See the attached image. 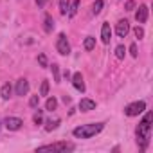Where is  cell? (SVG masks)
Masks as SVG:
<instances>
[{"instance_id": "7402d4cb", "label": "cell", "mask_w": 153, "mask_h": 153, "mask_svg": "<svg viewBox=\"0 0 153 153\" xmlns=\"http://www.w3.org/2000/svg\"><path fill=\"white\" fill-rule=\"evenodd\" d=\"M33 121H34V124H42V123H43V112H42V110H38V112L34 114Z\"/></svg>"}, {"instance_id": "52a82bcc", "label": "cell", "mask_w": 153, "mask_h": 153, "mask_svg": "<svg viewBox=\"0 0 153 153\" xmlns=\"http://www.w3.org/2000/svg\"><path fill=\"white\" fill-rule=\"evenodd\" d=\"M128 33H130V24H128V20H119V22L115 24V34H117L119 38H126Z\"/></svg>"}, {"instance_id": "83f0119b", "label": "cell", "mask_w": 153, "mask_h": 153, "mask_svg": "<svg viewBox=\"0 0 153 153\" xmlns=\"http://www.w3.org/2000/svg\"><path fill=\"white\" fill-rule=\"evenodd\" d=\"M130 54H131L133 58H137V54H139V52H137V45H135V43H131V45H130Z\"/></svg>"}, {"instance_id": "44dd1931", "label": "cell", "mask_w": 153, "mask_h": 153, "mask_svg": "<svg viewBox=\"0 0 153 153\" xmlns=\"http://www.w3.org/2000/svg\"><path fill=\"white\" fill-rule=\"evenodd\" d=\"M56 106H58V101H56L54 97H49V99H47V103H45V108L52 112V110H56Z\"/></svg>"}, {"instance_id": "7c38bea8", "label": "cell", "mask_w": 153, "mask_h": 153, "mask_svg": "<svg viewBox=\"0 0 153 153\" xmlns=\"http://www.w3.org/2000/svg\"><path fill=\"white\" fill-rule=\"evenodd\" d=\"M96 108V101H92V99H81L79 101V110L81 112H90V110H94Z\"/></svg>"}, {"instance_id": "3957f363", "label": "cell", "mask_w": 153, "mask_h": 153, "mask_svg": "<svg viewBox=\"0 0 153 153\" xmlns=\"http://www.w3.org/2000/svg\"><path fill=\"white\" fill-rule=\"evenodd\" d=\"M72 149H74V144L70 142H54V144H45L38 148V151H72Z\"/></svg>"}, {"instance_id": "7a4b0ae2", "label": "cell", "mask_w": 153, "mask_h": 153, "mask_svg": "<svg viewBox=\"0 0 153 153\" xmlns=\"http://www.w3.org/2000/svg\"><path fill=\"white\" fill-rule=\"evenodd\" d=\"M105 128V123H90V124H81L78 128H74V137L76 139H92Z\"/></svg>"}, {"instance_id": "f1b7e54d", "label": "cell", "mask_w": 153, "mask_h": 153, "mask_svg": "<svg viewBox=\"0 0 153 153\" xmlns=\"http://www.w3.org/2000/svg\"><path fill=\"white\" fill-rule=\"evenodd\" d=\"M124 7H126V11H131V9L135 7V2H131V0H130V2H126V6H124Z\"/></svg>"}, {"instance_id": "5b68a950", "label": "cell", "mask_w": 153, "mask_h": 153, "mask_svg": "<svg viewBox=\"0 0 153 153\" xmlns=\"http://www.w3.org/2000/svg\"><path fill=\"white\" fill-rule=\"evenodd\" d=\"M144 110H146V103H144V101H135V103H131V105H128V106L124 108V114H126L128 117H135V115L142 114Z\"/></svg>"}, {"instance_id": "8992f818", "label": "cell", "mask_w": 153, "mask_h": 153, "mask_svg": "<svg viewBox=\"0 0 153 153\" xmlns=\"http://www.w3.org/2000/svg\"><path fill=\"white\" fill-rule=\"evenodd\" d=\"M22 124H24V121H22L20 117H6V119H4V126H6L9 131H18V130L22 128Z\"/></svg>"}, {"instance_id": "ac0fdd59", "label": "cell", "mask_w": 153, "mask_h": 153, "mask_svg": "<svg viewBox=\"0 0 153 153\" xmlns=\"http://www.w3.org/2000/svg\"><path fill=\"white\" fill-rule=\"evenodd\" d=\"M78 9H79V0H74V2H72V6L68 7V16H76Z\"/></svg>"}, {"instance_id": "6da1fadb", "label": "cell", "mask_w": 153, "mask_h": 153, "mask_svg": "<svg viewBox=\"0 0 153 153\" xmlns=\"http://www.w3.org/2000/svg\"><path fill=\"white\" fill-rule=\"evenodd\" d=\"M151 112H148L146 115H144V119L139 123V126H137V144H139V149H146L148 148V144H149V137H151Z\"/></svg>"}, {"instance_id": "277c9868", "label": "cell", "mask_w": 153, "mask_h": 153, "mask_svg": "<svg viewBox=\"0 0 153 153\" xmlns=\"http://www.w3.org/2000/svg\"><path fill=\"white\" fill-rule=\"evenodd\" d=\"M56 51H58L61 56L70 54V43H68V40H67V36H65L63 33L58 34V40H56Z\"/></svg>"}, {"instance_id": "ffe728a7", "label": "cell", "mask_w": 153, "mask_h": 153, "mask_svg": "<svg viewBox=\"0 0 153 153\" xmlns=\"http://www.w3.org/2000/svg\"><path fill=\"white\" fill-rule=\"evenodd\" d=\"M124 54H126L124 45H117V47H115V58H117V59H123V58H124Z\"/></svg>"}, {"instance_id": "e0dca14e", "label": "cell", "mask_w": 153, "mask_h": 153, "mask_svg": "<svg viewBox=\"0 0 153 153\" xmlns=\"http://www.w3.org/2000/svg\"><path fill=\"white\" fill-rule=\"evenodd\" d=\"M103 4H105V0H96L94 6H92V13H94V15H99L101 9H103Z\"/></svg>"}, {"instance_id": "8fae6325", "label": "cell", "mask_w": 153, "mask_h": 153, "mask_svg": "<svg viewBox=\"0 0 153 153\" xmlns=\"http://www.w3.org/2000/svg\"><path fill=\"white\" fill-rule=\"evenodd\" d=\"M101 40H103V43H110V40H112L110 24H103V27H101Z\"/></svg>"}, {"instance_id": "2e32d148", "label": "cell", "mask_w": 153, "mask_h": 153, "mask_svg": "<svg viewBox=\"0 0 153 153\" xmlns=\"http://www.w3.org/2000/svg\"><path fill=\"white\" fill-rule=\"evenodd\" d=\"M58 124H59V119H54V121L51 119V121H47V123H45V130H47V131H52V130H56V128H58Z\"/></svg>"}, {"instance_id": "30bf717a", "label": "cell", "mask_w": 153, "mask_h": 153, "mask_svg": "<svg viewBox=\"0 0 153 153\" xmlns=\"http://www.w3.org/2000/svg\"><path fill=\"white\" fill-rule=\"evenodd\" d=\"M72 85L76 87V90L85 92V83H83V76H81V72H76V74L72 76Z\"/></svg>"}, {"instance_id": "4fadbf2b", "label": "cell", "mask_w": 153, "mask_h": 153, "mask_svg": "<svg viewBox=\"0 0 153 153\" xmlns=\"http://www.w3.org/2000/svg\"><path fill=\"white\" fill-rule=\"evenodd\" d=\"M43 29H45V33H52V29H54V20H52V16L51 15H45L43 16Z\"/></svg>"}, {"instance_id": "d6986e66", "label": "cell", "mask_w": 153, "mask_h": 153, "mask_svg": "<svg viewBox=\"0 0 153 153\" xmlns=\"http://www.w3.org/2000/svg\"><path fill=\"white\" fill-rule=\"evenodd\" d=\"M94 47H96V38L87 36V38H85V49H87V51H92Z\"/></svg>"}, {"instance_id": "4316f807", "label": "cell", "mask_w": 153, "mask_h": 153, "mask_svg": "<svg viewBox=\"0 0 153 153\" xmlns=\"http://www.w3.org/2000/svg\"><path fill=\"white\" fill-rule=\"evenodd\" d=\"M38 103H40V96H33V97L29 99V106H33V108H36Z\"/></svg>"}, {"instance_id": "603a6c76", "label": "cell", "mask_w": 153, "mask_h": 153, "mask_svg": "<svg viewBox=\"0 0 153 153\" xmlns=\"http://www.w3.org/2000/svg\"><path fill=\"white\" fill-rule=\"evenodd\" d=\"M52 76H54V81L59 83V67L56 63H52Z\"/></svg>"}, {"instance_id": "cb8c5ba5", "label": "cell", "mask_w": 153, "mask_h": 153, "mask_svg": "<svg viewBox=\"0 0 153 153\" xmlns=\"http://www.w3.org/2000/svg\"><path fill=\"white\" fill-rule=\"evenodd\" d=\"M38 63H40V67L47 68V67H49V65H47V56H45V54H38Z\"/></svg>"}, {"instance_id": "ba28073f", "label": "cell", "mask_w": 153, "mask_h": 153, "mask_svg": "<svg viewBox=\"0 0 153 153\" xmlns=\"http://www.w3.org/2000/svg\"><path fill=\"white\" fill-rule=\"evenodd\" d=\"M148 13H149L148 6H139V9H137V13H135V20H137L139 24H146V20H148Z\"/></svg>"}, {"instance_id": "9a60e30c", "label": "cell", "mask_w": 153, "mask_h": 153, "mask_svg": "<svg viewBox=\"0 0 153 153\" xmlns=\"http://www.w3.org/2000/svg\"><path fill=\"white\" fill-rule=\"evenodd\" d=\"M68 7H70V0H59V13L61 15H68Z\"/></svg>"}, {"instance_id": "484cf974", "label": "cell", "mask_w": 153, "mask_h": 153, "mask_svg": "<svg viewBox=\"0 0 153 153\" xmlns=\"http://www.w3.org/2000/svg\"><path fill=\"white\" fill-rule=\"evenodd\" d=\"M133 33H135V36H137L139 40H140V38H144V29H142L140 25H137V27L133 29Z\"/></svg>"}, {"instance_id": "d4e9b609", "label": "cell", "mask_w": 153, "mask_h": 153, "mask_svg": "<svg viewBox=\"0 0 153 153\" xmlns=\"http://www.w3.org/2000/svg\"><path fill=\"white\" fill-rule=\"evenodd\" d=\"M40 94H42V96H47V94H49V81H47V79H45V81H42Z\"/></svg>"}, {"instance_id": "4dcf8cb0", "label": "cell", "mask_w": 153, "mask_h": 153, "mask_svg": "<svg viewBox=\"0 0 153 153\" xmlns=\"http://www.w3.org/2000/svg\"><path fill=\"white\" fill-rule=\"evenodd\" d=\"M0 128H2V121H0Z\"/></svg>"}, {"instance_id": "9c48e42d", "label": "cell", "mask_w": 153, "mask_h": 153, "mask_svg": "<svg viewBox=\"0 0 153 153\" xmlns=\"http://www.w3.org/2000/svg\"><path fill=\"white\" fill-rule=\"evenodd\" d=\"M15 92H16V96H25L27 92H29V83H27V79H18L16 81V88H15Z\"/></svg>"}, {"instance_id": "5bb4252c", "label": "cell", "mask_w": 153, "mask_h": 153, "mask_svg": "<svg viewBox=\"0 0 153 153\" xmlns=\"http://www.w3.org/2000/svg\"><path fill=\"white\" fill-rule=\"evenodd\" d=\"M11 92H13V88H11L9 83L2 85V90H0V94H2V99H9V97H11Z\"/></svg>"}, {"instance_id": "f546056e", "label": "cell", "mask_w": 153, "mask_h": 153, "mask_svg": "<svg viewBox=\"0 0 153 153\" xmlns=\"http://www.w3.org/2000/svg\"><path fill=\"white\" fill-rule=\"evenodd\" d=\"M45 2H47V0H36V6H38V7H43Z\"/></svg>"}]
</instances>
